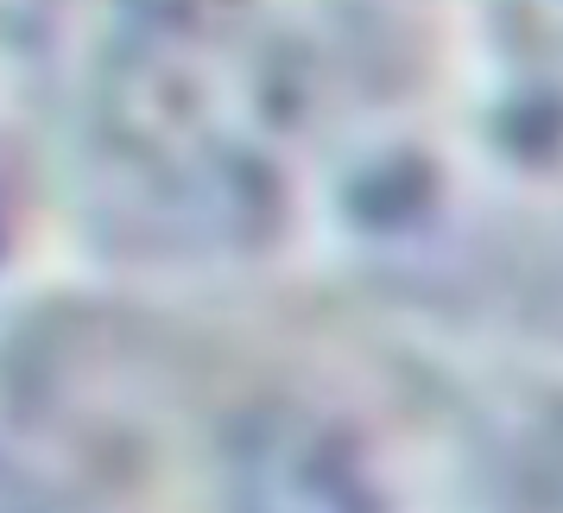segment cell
Returning a JSON list of instances; mask_svg holds the SVG:
<instances>
[{
  "instance_id": "cell-1",
  "label": "cell",
  "mask_w": 563,
  "mask_h": 513,
  "mask_svg": "<svg viewBox=\"0 0 563 513\" xmlns=\"http://www.w3.org/2000/svg\"><path fill=\"white\" fill-rule=\"evenodd\" d=\"M310 64L273 0H114L89 83V172L158 248L247 254L291 209Z\"/></svg>"
},
{
  "instance_id": "cell-2",
  "label": "cell",
  "mask_w": 563,
  "mask_h": 513,
  "mask_svg": "<svg viewBox=\"0 0 563 513\" xmlns=\"http://www.w3.org/2000/svg\"><path fill=\"white\" fill-rule=\"evenodd\" d=\"M229 513H386L361 437L317 406H254L222 462Z\"/></svg>"
},
{
  "instance_id": "cell-3",
  "label": "cell",
  "mask_w": 563,
  "mask_h": 513,
  "mask_svg": "<svg viewBox=\"0 0 563 513\" xmlns=\"http://www.w3.org/2000/svg\"><path fill=\"white\" fill-rule=\"evenodd\" d=\"M487 20L526 102L563 114V0H487Z\"/></svg>"
},
{
  "instance_id": "cell-4",
  "label": "cell",
  "mask_w": 563,
  "mask_h": 513,
  "mask_svg": "<svg viewBox=\"0 0 563 513\" xmlns=\"http://www.w3.org/2000/svg\"><path fill=\"white\" fill-rule=\"evenodd\" d=\"M512 507L563 513V406H551L526 432V450H519V469H512Z\"/></svg>"
}]
</instances>
